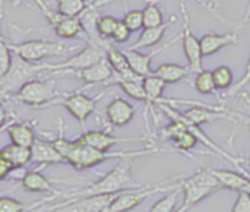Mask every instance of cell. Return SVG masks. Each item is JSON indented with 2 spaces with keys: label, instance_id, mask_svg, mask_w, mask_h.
Masks as SVG:
<instances>
[{
  "label": "cell",
  "instance_id": "45",
  "mask_svg": "<svg viewBox=\"0 0 250 212\" xmlns=\"http://www.w3.org/2000/svg\"><path fill=\"white\" fill-rule=\"evenodd\" d=\"M85 1H86V4H89V3H92L94 0H85Z\"/></svg>",
  "mask_w": 250,
  "mask_h": 212
},
{
  "label": "cell",
  "instance_id": "34",
  "mask_svg": "<svg viewBox=\"0 0 250 212\" xmlns=\"http://www.w3.org/2000/svg\"><path fill=\"white\" fill-rule=\"evenodd\" d=\"M12 62H13V53L9 47V42H6L0 35V78H3L9 72Z\"/></svg>",
  "mask_w": 250,
  "mask_h": 212
},
{
  "label": "cell",
  "instance_id": "16",
  "mask_svg": "<svg viewBox=\"0 0 250 212\" xmlns=\"http://www.w3.org/2000/svg\"><path fill=\"white\" fill-rule=\"evenodd\" d=\"M176 19H177V16L173 15L168 21H164L161 25L142 28V32L138 37V40L133 44H130L127 48L129 50H139V48H149V47L157 45L163 40V37H164L166 31L168 29V26L176 22Z\"/></svg>",
  "mask_w": 250,
  "mask_h": 212
},
{
  "label": "cell",
  "instance_id": "23",
  "mask_svg": "<svg viewBox=\"0 0 250 212\" xmlns=\"http://www.w3.org/2000/svg\"><path fill=\"white\" fill-rule=\"evenodd\" d=\"M189 73V66H182L177 63H164L152 72V75L161 78L166 84H177L183 81Z\"/></svg>",
  "mask_w": 250,
  "mask_h": 212
},
{
  "label": "cell",
  "instance_id": "3",
  "mask_svg": "<svg viewBox=\"0 0 250 212\" xmlns=\"http://www.w3.org/2000/svg\"><path fill=\"white\" fill-rule=\"evenodd\" d=\"M108 42L107 40L101 38V37H94L88 40V44L78 51L76 54H73L72 57H69L67 60L62 62V63H42L44 70H53L54 75L60 73V75H66L69 72H75V70H82L85 67L92 66L94 63L103 60L105 57V50L108 48Z\"/></svg>",
  "mask_w": 250,
  "mask_h": 212
},
{
  "label": "cell",
  "instance_id": "8",
  "mask_svg": "<svg viewBox=\"0 0 250 212\" xmlns=\"http://www.w3.org/2000/svg\"><path fill=\"white\" fill-rule=\"evenodd\" d=\"M41 72H44L42 63H29L15 56L9 72L0 78V94L7 95L10 92H16L26 81L34 79Z\"/></svg>",
  "mask_w": 250,
  "mask_h": 212
},
{
  "label": "cell",
  "instance_id": "30",
  "mask_svg": "<svg viewBox=\"0 0 250 212\" xmlns=\"http://www.w3.org/2000/svg\"><path fill=\"white\" fill-rule=\"evenodd\" d=\"M142 81H119L116 85H119L123 89V92L126 95H129L130 98L145 103L146 101V95H145V91H144Z\"/></svg>",
  "mask_w": 250,
  "mask_h": 212
},
{
  "label": "cell",
  "instance_id": "47",
  "mask_svg": "<svg viewBox=\"0 0 250 212\" xmlns=\"http://www.w3.org/2000/svg\"><path fill=\"white\" fill-rule=\"evenodd\" d=\"M21 1H22V0H15V3H16V4H18V3H21Z\"/></svg>",
  "mask_w": 250,
  "mask_h": 212
},
{
  "label": "cell",
  "instance_id": "38",
  "mask_svg": "<svg viewBox=\"0 0 250 212\" xmlns=\"http://www.w3.org/2000/svg\"><path fill=\"white\" fill-rule=\"evenodd\" d=\"M130 34H132V31L125 25V22H123V21H119V23H117V26H116V29H114V32H113V35H111V40H113L114 42H117V44H123V42L129 41Z\"/></svg>",
  "mask_w": 250,
  "mask_h": 212
},
{
  "label": "cell",
  "instance_id": "5",
  "mask_svg": "<svg viewBox=\"0 0 250 212\" xmlns=\"http://www.w3.org/2000/svg\"><path fill=\"white\" fill-rule=\"evenodd\" d=\"M182 179V177H180ZM170 182V180H167ZM167 182H163L160 185H154V186H142L138 189H130V191H125L116 195V198L111 201V204L108 205L105 212H127L135 210L136 207H139L142 202H145L146 199L152 198L157 193L161 192H168L173 191L176 188H180V180L179 183H170L168 186H164Z\"/></svg>",
  "mask_w": 250,
  "mask_h": 212
},
{
  "label": "cell",
  "instance_id": "2",
  "mask_svg": "<svg viewBox=\"0 0 250 212\" xmlns=\"http://www.w3.org/2000/svg\"><path fill=\"white\" fill-rule=\"evenodd\" d=\"M142 188V185L136 183V180L133 179L132 174V158H122L119 160L117 166L114 169H111L105 176H103L100 180L94 182L92 185H89L88 188L64 195L67 198V202H64L63 205L82 199V198H89V196H100V195H114V193H120L125 191H130V189H138ZM62 207V205H59Z\"/></svg>",
  "mask_w": 250,
  "mask_h": 212
},
{
  "label": "cell",
  "instance_id": "1",
  "mask_svg": "<svg viewBox=\"0 0 250 212\" xmlns=\"http://www.w3.org/2000/svg\"><path fill=\"white\" fill-rule=\"evenodd\" d=\"M57 152L62 155L66 164L72 166L75 170H88L95 166H100L101 163H105L108 160H122V158H139L151 154H160V152H167L161 151L158 148H148L142 151H119V152H111V151H98L95 148H91L78 139L69 141L64 138L63 132H60L59 138L51 141Z\"/></svg>",
  "mask_w": 250,
  "mask_h": 212
},
{
  "label": "cell",
  "instance_id": "40",
  "mask_svg": "<svg viewBox=\"0 0 250 212\" xmlns=\"http://www.w3.org/2000/svg\"><path fill=\"white\" fill-rule=\"evenodd\" d=\"M15 169L12 167V164L4 158V157H1L0 155V180H4V179H7L10 174H12V171H13Z\"/></svg>",
  "mask_w": 250,
  "mask_h": 212
},
{
  "label": "cell",
  "instance_id": "35",
  "mask_svg": "<svg viewBox=\"0 0 250 212\" xmlns=\"http://www.w3.org/2000/svg\"><path fill=\"white\" fill-rule=\"evenodd\" d=\"M125 22V25L132 31H139L144 28V12L139 10V9H135V10H129L126 12L125 18L122 19Z\"/></svg>",
  "mask_w": 250,
  "mask_h": 212
},
{
  "label": "cell",
  "instance_id": "13",
  "mask_svg": "<svg viewBox=\"0 0 250 212\" xmlns=\"http://www.w3.org/2000/svg\"><path fill=\"white\" fill-rule=\"evenodd\" d=\"M183 117L196 126H201L204 123H211L214 120H234L231 113L224 111L223 107H204V106H192V108L186 110L185 113H182Z\"/></svg>",
  "mask_w": 250,
  "mask_h": 212
},
{
  "label": "cell",
  "instance_id": "29",
  "mask_svg": "<svg viewBox=\"0 0 250 212\" xmlns=\"http://www.w3.org/2000/svg\"><path fill=\"white\" fill-rule=\"evenodd\" d=\"M117 23H119V19H116L111 15L98 16L97 23H95V32H97L98 37H101L104 40H108V38H111Z\"/></svg>",
  "mask_w": 250,
  "mask_h": 212
},
{
  "label": "cell",
  "instance_id": "28",
  "mask_svg": "<svg viewBox=\"0 0 250 212\" xmlns=\"http://www.w3.org/2000/svg\"><path fill=\"white\" fill-rule=\"evenodd\" d=\"M158 0H148L144 12V28L145 26H157L164 22V15L160 6L157 4Z\"/></svg>",
  "mask_w": 250,
  "mask_h": 212
},
{
  "label": "cell",
  "instance_id": "33",
  "mask_svg": "<svg viewBox=\"0 0 250 212\" xmlns=\"http://www.w3.org/2000/svg\"><path fill=\"white\" fill-rule=\"evenodd\" d=\"M176 148L180 151V152H189L190 149L195 148V145L198 144V139L196 136L186 127L185 130H182L174 139H173Z\"/></svg>",
  "mask_w": 250,
  "mask_h": 212
},
{
  "label": "cell",
  "instance_id": "22",
  "mask_svg": "<svg viewBox=\"0 0 250 212\" xmlns=\"http://www.w3.org/2000/svg\"><path fill=\"white\" fill-rule=\"evenodd\" d=\"M0 155L4 157L13 169H23L31 164V148L9 144L0 149Z\"/></svg>",
  "mask_w": 250,
  "mask_h": 212
},
{
  "label": "cell",
  "instance_id": "17",
  "mask_svg": "<svg viewBox=\"0 0 250 212\" xmlns=\"http://www.w3.org/2000/svg\"><path fill=\"white\" fill-rule=\"evenodd\" d=\"M31 163L38 166H53V164H63L64 160L54 148L53 142L35 139L31 147Z\"/></svg>",
  "mask_w": 250,
  "mask_h": 212
},
{
  "label": "cell",
  "instance_id": "24",
  "mask_svg": "<svg viewBox=\"0 0 250 212\" xmlns=\"http://www.w3.org/2000/svg\"><path fill=\"white\" fill-rule=\"evenodd\" d=\"M7 135L10 139V144L21 145V147H28L31 148L32 144L35 142V133L32 127L28 123H13L7 127Z\"/></svg>",
  "mask_w": 250,
  "mask_h": 212
},
{
  "label": "cell",
  "instance_id": "36",
  "mask_svg": "<svg viewBox=\"0 0 250 212\" xmlns=\"http://www.w3.org/2000/svg\"><path fill=\"white\" fill-rule=\"evenodd\" d=\"M28 207L10 196H0V212H25Z\"/></svg>",
  "mask_w": 250,
  "mask_h": 212
},
{
  "label": "cell",
  "instance_id": "11",
  "mask_svg": "<svg viewBox=\"0 0 250 212\" xmlns=\"http://www.w3.org/2000/svg\"><path fill=\"white\" fill-rule=\"evenodd\" d=\"M79 142L95 148L98 151H110L113 147L123 144V142H138V141H144V138H122V136H114L108 132L104 130H86L83 132L79 138Z\"/></svg>",
  "mask_w": 250,
  "mask_h": 212
},
{
  "label": "cell",
  "instance_id": "15",
  "mask_svg": "<svg viewBox=\"0 0 250 212\" xmlns=\"http://www.w3.org/2000/svg\"><path fill=\"white\" fill-rule=\"evenodd\" d=\"M66 75H73L79 79H82L86 85H98V84H104L107 85V82L111 79L113 76V69L108 64L107 59L104 57L103 60L94 63L89 67H85L82 70H75V72H69Z\"/></svg>",
  "mask_w": 250,
  "mask_h": 212
},
{
  "label": "cell",
  "instance_id": "44",
  "mask_svg": "<svg viewBox=\"0 0 250 212\" xmlns=\"http://www.w3.org/2000/svg\"><path fill=\"white\" fill-rule=\"evenodd\" d=\"M243 192H246L248 195H250V180H249V183L245 186V189H243Z\"/></svg>",
  "mask_w": 250,
  "mask_h": 212
},
{
  "label": "cell",
  "instance_id": "20",
  "mask_svg": "<svg viewBox=\"0 0 250 212\" xmlns=\"http://www.w3.org/2000/svg\"><path fill=\"white\" fill-rule=\"evenodd\" d=\"M212 176L220 183L221 189H229L234 192H243L245 186L249 183L250 177L243 173H236L230 170H220V169H208Z\"/></svg>",
  "mask_w": 250,
  "mask_h": 212
},
{
  "label": "cell",
  "instance_id": "10",
  "mask_svg": "<svg viewBox=\"0 0 250 212\" xmlns=\"http://www.w3.org/2000/svg\"><path fill=\"white\" fill-rule=\"evenodd\" d=\"M100 97L97 98H91L88 95H85L83 92H72V94H66L62 98H54L48 106H63L69 114L78 120V123L85 127V123L88 120V117L95 111L97 108V103H98Z\"/></svg>",
  "mask_w": 250,
  "mask_h": 212
},
{
  "label": "cell",
  "instance_id": "25",
  "mask_svg": "<svg viewBox=\"0 0 250 212\" xmlns=\"http://www.w3.org/2000/svg\"><path fill=\"white\" fill-rule=\"evenodd\" d=\"M142 85H144V91L146 95V101H145L146 106L158 104V101L163 98V92L167 84L155 75H148L144 78Z\"/></svg>",
  "mask_w": 250,
  "mask_h": 212
},
{
  "label": "cell",
  "instance_id": "42",
  "mask_svg": "<svg viewBox=\"0 0 250 212\" xmlns=\"http://www.w3.org/2000/svg\"><path fill=\"white\" fill-rule=\"evenodd\" d=\"M192 210V207H188V205H182L179 210H176V212H189Z\"/></svg>",
  "mask_w": 250,
  "mask_h": 212
},
{
  "label": "cell",
  "instance_id": "41",
  "mask_svg": "<svg viewBox=\"0 0 250 212\" xmlns=\"http://www.w3.org/2000/svg\"><path fill=\"white\" fill-rule=\"evenodd\" d=\"M6 111H4V108H3V106H0V129L4 126V123H6Z\"/></svg>",
  "mask_w": 250,
  "mask_h": 212
},
{
  "label": "cell",
  "instance_id": "26",
  "mask_svg": "<svg viewBox=\"0 0 250 212\" xmlns=\"http://www.w3.org/2000/svg\"><path fill=\"white\" fill-rule=\"evenodd\" d=\"M193 85H195V89L202 95H212L217 91V86L212 78V70L202 69L201 72H198Z\"/></svg>",
  "mask_w": 250,
  "mask_h": 212
},
{
  "label": "cell",
  "instance_id": "9",
  "mask_svg": "<svg viewBox=\"0 0 250 212\" xmlns=\"http://www.w3.org/2000/svg\"><path fill=\"white\" fill-rule=\"evenodd\" d=\"M179 7L182 12V40H183V51L188 60L189 70L193 73L201 72L202 67V53H201V42L199 38L190 29V16L186 7L185 0H179Z\"/></svg>",
  "mask_w": 250,
  "mask_h": 212
},
{
  "label": "cell",
  "instance_id": "18",
  "mask_svg": "<svg viewBox=\"0 0 250 212\" xmlns=\"http://www.w3.org/2000/svg\"><path fill=\"white\" fill-rule=\"evenodd\" d=\"M201 42V53L204 57L212 56L223 50L227 45H233L239 42V35L237 34H217V32H209L205 34L199 38Z\"/></svg>",
  "mask_w": 250,
  "mask_h": 212
},
{
  "label": "cell",
  "instance_id": "14",
  "mask_svg": "<svg viewBox=\"0 0 250 212\" xmlns=\"http://www.w3.org/2000/svg\"><path fill=\"white\" fill-rule=\"evenodd\" d=\"M136 108L125 98H114L105 108L107 120L114 127H123L129 125L135 117Z\"/></svg>",
  "mask_w": 250,
  "mask_h": 212
},
{
  "label": "cell",
  "instance_id": "21",
  "mask_svg": "<svg viewBox=\"0 0 250 212\" xmlns=\"http://www.w3.org/2000/svg\"><path fill=\"white\" fill-rule=\"evenodd\" d=\"M21 185L25 191L34 193H50L54 192L53 183L40 171H26L21 177Z\"/></svg>",
  "mask_w": 250,
  "mask_h": 212
},
{
  "label": "cell",
  "instance_id": "31",
  "mask_svg": "<svg viewBox=\"0 0 250 212\" xmlns=\"http://www.w3.org/2000/svg\"><path fill=\"white\" fill-rule=\"evenodd\" d=\"M85 7V0H57V12L62 16H79Z\"/></svg>",
  "mask_w": 250,
  "mask_h": 212
},
{
  "label": "cell",
  "instance_id": "12",
  "mask_svg": "<svg viewBox=\"0 0 250 212\" xmlns=\"http://www.w3.org/2000/svg\"><path fill=\"white\" fill-rule=\"evenodd\" d=\"M180 37H182V34H180ZM180 37H176L173 41H170V42H167V44H164L163 47H160V48H157V50H154L152 53H149V54H144V53H139L138 50H129V48H125L123 51H125V54H126V59H127V62H129V66H130V69L135 72V73H138V75H141V76H148V75H152V67H151V63H152V59L155 57V56H158L160 53H163L164 50H167L168 47H171Z\"/></svg>",
  "mask_w": 250,
  "mask_h": 212
},
{
  "label": "cell",
  "instance_id": "46",
  "mask_svg": "<svg viewBox=\"0 0 250 212\" xmlns=\"http://www.w3.org/2000/svg\"><path fill=\"white\" fill-rule=\"evenodd\" d=\"M246 123H249V126H250V116H249V119H246Z\"/></svg>",
  "mask_w": 250,
  "mask_h": 212
},
{
  "label": "cell",
  "instance_id": "6",
  "mask_svg": "<svg viewBox=\"0 0 250 212\" xmlns=\"http://www.w3.org/2000/svg\"><path fill=\"white\" fill-rule=\"evenodd\" d=\"M12 53L29 63H44L45 59L60 56L66 51V45L48 40H28L18 44H9Z\"/></svg>",
  "mask_w": 250,
  "mask_h": 212
},
{
  "label": "cell",
  "instance_id": "27",
  "mask_svg": "<svg viewBox=\"0 0 250 212\" xmlns=\"http://www.w3.org/2000/svg\"><path fill=\"white\" fill-rule=\"evenodd\" d=\"M180 192H182V186L176 188L173 191H168L164 198H161L160 201H157L151 207L149 212H176V207H177V201H179Z\"/></svg>",
  "mask_w": 250,
  "mask_h": 212
},
{
  "label": "cell",
  "instance_id": "43",
  "mask_svg": "<svg viewBox=\"0 0 250 212\" xmlns=\"http://www.w3.org/2000/svg\"><path fill=\"white\" fill-rule=\"evenodd\" d=\"M6 98H7V95H4V94H0V106H3V103L6 101Z\"/></svg>",
  "mask_w": 250,
  "mask_h": 212
},
{
  "label": "cell",
  "instance_id": "37",
  "mask_svg": "<svg viewBox=\"0 0 250 212\" xmlns=\"http://www.w3.org/2000/svg\"><path fill=\"white\" fill-rule=\"evenodd\" d=\"M250 82V57L249 60H248V64H246V69H245V75L236 82V84H233V86L231 88H229L227 89V94H226V97H234V95H237Z\"/></svg>",
  "mask_w": 250,
  "mask_h": 212
},
{
  "label": "cell",
  "instance_id": "7",
  "mask_svg": "<svg viewBox=\"0 0 250 212\" xmlns=\"http://www.w3.org/2000/svg\"><path fill=\"white\" fill-rule=\"evenodd\" d=\"M60 94L57 92L56 84L53 81L44 79H29L16 92L15 100L21 104L29 107H47Z\"/></svg>",
  "mask_w": 250,
  "mask_h": 212
},
{
  "label": "cell",
  "instance_id": "19",
  "mask_svg": "<svg viewBox=\"0 0 250 212\" xmlns=\"http://www.w3.org/2000/svg\"><path fill=\"white\" fill-rule=\"evenodd\" d=\"M51 26H53L56 35L59 38H63V40L76 38L81 34H85L83 25H82L79 16H62V15H59L57 19L51 23Z\"/></svg>",
  "mask_w": 250,
  "mask_h": 212
},
{
  "label": "cell",
  "instance_id": "4",
  "mask_svg": "<svg viewBox=\"0 0 250 212\" xmlns=\"http://www.w3.org/2000/svg\"><path fill=\"white\" fill-rule=\"evenodd\" d=\"M180 186L185 196L183 205L192 208L199 202H202L204 199H207L208 196H211L218 189H221L220 183L208 169H202L189 177H182Z\"/></svg>",
  "mask_w": 250,
  "mask_h": 212
},
{
  "label": "cell",
  "instance_id": "32",
  "mask_svg": "<svg viewBox=\"0 0 250 212\" xmlns=\"http://www.w3.org/2000/svg\"><path fill=\"white\" fill-rule=\"evenodd\" d=\"M212 78H214L217 89H229L234 84L233 70L229 66H218L217 69H214L212 70Z\"/></svg>",
  "mask_w": 250,
  "mask_h": 212
},
{
  "label": "cell",
  "instance_id": "39",
  "mask_svg": "<svg viewBox=\"0 0 250 212\" xmlns=\"http://www.w3.org/2000/svg\"><path fill=\"white\" fill-rule=\"evenodd\" d=\"M239 196L230 212H250V195L246 192H237Z\"/></svg>",
  "mask_w": 250,
  "mask_h": 212
}]
</instances>
